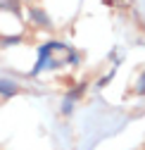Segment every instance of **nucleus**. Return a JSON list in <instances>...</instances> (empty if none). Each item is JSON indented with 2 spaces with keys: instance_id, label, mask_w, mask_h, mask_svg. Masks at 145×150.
<instances>
[{
  "instance_id": "2",
  "label": "nucleus",
  "mask_w": 145,
  "mask_h": 150,
  "mask_svg": "<svg viewBox=\"0 0 145 150\" xmlns=\"http://www.w3.org/2000/svg\"><path fill=\"white\" fill-rule=\"evenodd\" d=\"M31 14L36 17V22H38V24H45V26L50 24V22H48V17H45V12H41V10H33Z\"/></svg>"
},
{
  "instance_id": "3",
  "label": "nucleus",
  "mask_w": 145,
  "mask_h": 150,
  "mask_svg": "<svg viewBox=\"0 0 145 150\" xmlns=\"http://www.w3.org/2000/svg\"><path fill=\"white\" fill-rule=\"evenodd\" d=\"M14 91H17V86H12V83H0V93L3 96H12Z\"/></svg>"
},
{
  "instance_id": "1",
  "label": "nucleus",
  "mask_w": 145,
  "mask_h": 150,
  "mask_svg": "<svg viewBox=\"0 0 145 150\" xmlns=\"http://www.w3.org/2000/svg\"><path fill=\"white\" fill-rule=\"evenodd\" d=\"M17 7H19L17 0H0V10H12V12H17Z\"/></svg>"
},
{
  "instance_id": "4",
  "label": "nucleus",
  "mask_w": 145,
  "mask_h": 150,
  "mask_svg": "<svg viewBox=\"0 0 145 150\" xmlns=\"http://www.w3.org/2000/svg\"><path fill=\"white\" fill-rule=\"evenodd\" d=\"M138 93H145V74H143V79L138 81Z\"/></svg>"
}]
</instances>
